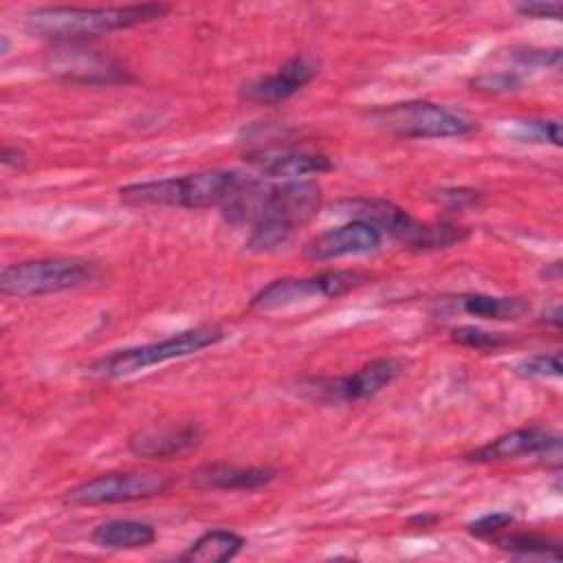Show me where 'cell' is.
I'll return each instance as SVG.
<instances>
[{
    "label": "cell",
    "instance_id": "ba28073f",
    "mask_svg": "<svg viewBox=\"0 0 563 563\" xmlns=\"http://www.w3.org/2000/svg\"><path fill=\"white\" fill-rule=\"evenodd\" d=\"M369 282V275L361 271H323L312 277H286L266 284L251 299L253 310H277L308 299L341 297Z\"/></svg>",
    "mask_w": 563,
    "mask_h": 563
},
{
    "label": "cell",
    "instance_id": "e0dca14e",
    "mask_svg": "<svg viewBox=\"0 0 563 563\" xmlns=\"http://www.w3.org/2000/svg\"><path fill=\"white\" fill-rule=\"evenodd\" d=\"M262 176L279 178V180H303L306 176L325 174L334 165L325 154L314 152H297V150H282V152H257L249 154L246 158Z\"/></svg>",
    "mask_w": 563,
    "mask_h": 563
},
{
    "label": "cell",
    "instance_id": "d6a6232c",
    "mask_svg": "<svg viewBox=\"0 0 563 563\" xmlns=\"http://www.w3.org/2000/svg\"><path fill=\"white\" fill-rule=\"evenodd\" d=\"M543 317H545V321H550L554 328L561 325V308H559V306H554V308H552L550 312H545Z\"/></svg>",
    "mask_w": 563,
    "mask_h": 563
},
{
    "label": "cell",
    "instance_id": "d4e9b609",
    "mask_svg": "<svg viewBox=\"0 0 563 563\" xmlns=\"http://www.w3.org/2000/svg\"><path fill=\"white\" fill-rule=\"evenodd\" d=\"M517 136L532 143H552L561 145V123L556 119H530L517 125Z\"/></svg>",
    "mask_w": 563,
    "mask_h": 563
},
{
    "label": "cell",
    "instance_id": "9c48e42d",
    "mask_svg": "<svg viewBox=\"0 0 563 563\" xmlns=\"http://www.w3.org/2000/svg\"><path fill=\"white\" fill-rule=\"evenodd\" d=\"M172 477L161 473H101L64 495L66 506H103L128 504L165 495L172 488Z\"/></svg>",
    "mask_w": 563,
    "mask_h": 563
},
{
    "label": "cell",
    "instance_id": "603a6c76",
    "mask_svg": "<svg viewBox=\"0 0 563 563\" xmlns=\"http://www.w3.org/2000/svg\"><path fill=\"white\" fill-rule=\"evenodd\" d=\"M295 229L284 227V224H273V222H262L251 227V235L246 238V251L251 253H268L282 246Z\"/></svg>",
    "mask_w": 563,
    "mask_h": 563
},
{
    "label": "cell",
    "instance_id": "2e32d148",
    "mask_svg": "<svg viewBox=\"0 0 563 563\" xmlns=\"http://www.w3.org/2000/svg\"><path fill=\"white\" fill-rule=\"evenodd\" d=\"M279 471L273 466H238L227 462H213L191 473L194 486L202 490H255L273 479Z\"/></svg>",
    "mask_w": 563,
    "mask_h": 563
},
{
    "label": "cell",
    "instance_id": "4316f807",
    "mask_svg": "<svg viewBox=\"0 0 563 563\" xmlns=\"http://www.w3.org/2000/svg\"><path fill=\"white\" fill-rule=\"evenodd\" d=\"M515 523V515L506 512V510H497V512H488L479 519H475L473 523H468V532L475 537H493L497 532H501L504 528Z\"/></svg>",
    "mask_w": 563,
    "mask_h": 563
},
{
    "label": "cell",
    "instance_id": "3957f363",
    "mask_svg": "<svg viewBox=\"0 0 563 563\" xmlns=\"http://www.w3.org/2000/svg\"><path fill=\"white\" fill-rule=\"evenodd\" d=\"M244 180L246 176L233 169H202L185 176L125 185L119 189V196L128 205L207 209L222 207Z\"/></svg>",
    "mask_w": 563,
    "mask_h": 563
},
{
    "label": "cell",
    "instance_id": "4dcf8cb0",
    "mask_svg": "<svg viewBox=\"0 0 563 563\" xmlns=\"http://www.w3.org/2000/svg\"><path fill=\"white\" fill-rule=\"evenodd\" d=\"M2 163H4L7 167H24L26 154H24V150H20V147L4 145V147H2Z\"/></svg>",
    "mask_w": 563,
    "mask_h": 563
},
{
    "label": "cell",
    "instance_id": "7a4b0ae2",
    "mask_svg": "<svg viewBox=\"0 0 563 563\" xmlns=\"http://www.w3.org/2000/svg\"><path fill=\"white\" fill-rule=\"evenodd\" d=\"M321 207V187L312 180L262 183L246 178L242 187L222 205L231 224H284L299 227Z\"/></svg>",
    "mask_w": 563,
    "mask_h": 563
},
{
    "label": "cell",
    "instance_id": "9a60e30c",
    "mask_svg": "<svg viewBox=\"0 0 563 563\" xmlns=\"http://www.w3.org/2000/svg\"><path fill=\"white\" fill-rule=\"evenodd\" d=\"M552 451H559V438L554 433L545 431L543 427H523L495 438L466 457L473 462H497L523 455H548Z\"/></svg>",
    "mask_w": 563,
    "mask_h": 563
},
{
    "label": "cell",
    "instance_id": "ac0fdd59",
    "mask_svg": "<svg viewBox=\"0 0 563 563\" xmlns=\"http://www.w3.org/2000/svg\"><path fill=\"white\" fill-rule=\"evenodd\" d=\"M90 541L106 550H139L156 541V528L139 519H110L92 530Z\"/></svg>",
    "mask_w": 563,
    "mask_h": 563
},
{
    "label": "cell",
    "instance_id": "f1b7e54d",
    "mask_svg": "<svg viewBox=\"0 0 563 563\" xmlns=\"http://www.w3.org/2000/svg\"><path fill=\"white\" fill-rule=\"evenodd\" d=\"M517 11L523 18H561L559 2H521L517 4Z\"/></svg>",
    "mask_w": 563,
    "mask_h": 563
},
{
    "label": "cell",
    "instance_id": "7402d4cb",
    "mask_svg": "<svg viewBox=\"0 0 563 563\" xmlns=\"http://www.w3.org/2000/svg\"><path fill=\"white\" fill-rule=\"evenodd\" d=\"M451 339L460 345L482 350V352H495L506 345H512V336L504 332H488L477 325H457L451 330Z\"/></svg>",
    "mask_w": 563,
    "mask_h": 563
},
{
    "label": "cell",
    "instance_id": "5b68a950",
    "mask_svg": "<svg viewBox=\"0 0 563 563\" xmlns=\"http://www.w3.org/2000/svg\"><path fill=\"white\" fill-rule=\"evenodd\" d=\"M224 339V330L218 325H198L183 330L163 341L114 350L108 356L97 358L88 365V374L97 378H123L145 367L161 365L165 361L191 356L205 347H211Z\"/></svg>",
    "mask_w": 563,
    "mask_h": 563
},
{
    "label": "cell",
    "instance_id": "6da1fadb",
    "mask_svg": "<svg viewBox=\"0 0 563 563\" xmlns=\"http://www.w3.org/2000/svg\"><path fill=\"white\" fill-rule=\"evenodd\" d=\"M167 13L169 7L158 2L125 7H40L24 15V29L29 35L53 44H81L90 37L161 20Z\"/></svg>",
    "mask_w": 563,
    "mask_h": 563
},
{
    "label": "cell",
    "instance_id": "4fadbf2b",
    "mask_svg": "<svg viewBox=\"0 0 563 563\" xmlns=\"http://www.w3.org/2000/svg\"><path fill=\"white\" fill-rule=\"evenodd\" d=\"M200 440L202 427L194 420L174 424H147L130 435L128 449L139 457L172 460L196 449Z\"/></svg>",
    "mask_w": 563,
    "mask_h": 563
},
{
    "label": "cell",
    "instance_id": "f546056e",
    "mask_svg": "<svg viewBox=\"0 0 563 563\" xmlns=\"http://www.w3.org/2000/svg\"><path fill=\"white\" fill-rule=\"evenodd\" d=\"M442 200H446L451 207H464L466 202H475L477 200V191L473 189H446L440 194Z\"/></svg>",
    "mask_w": 563,
    "mask_h": 563
},
{
    "label": "cell",
    "instance_id": "ffe728a7",
    "mask_svg": "<svg viewBox=\"0 0 563 563\" xmlns=\"http://www.w3.org/2000/svg\"><path fill=\"white\" fill-rule=\"evenodd\" d=\"M457 301L466 314L482 319H517L528 310V303L519 297L462 295Z\"/></svg>",
    "mask_w": 563,
    "mask_h": 563
},
{
    "label": "cell",
    "instance_id": "30bf717a",
    "mask_svg": "<svg viewBox=\"0 0 563 563\" xmlns=\"http://www.w3.org/2000/svg\"><path fill=\"white\" fill-rule=\"evenodd\" d=\"M405 372V361L385 356L365 363L350 376L343 378H314L306 387L312 400L334 405V402H354L372 398L385 387H389Z\"/></svg>",
    "mask_w": 563,
    "mask_h": 563
},
{
    "label": "cell",
    "instance_id": "8fae6325",
    "mask_svg": "<svg viewBox=\"0 0 563 563\" xmlns=\"http://www.w3.org/2000/svg\"><path fill=\"white\" fill-rule=\"evenodd\" d=\"M51 75L73 84H117L128 81L130 70L112 55L84 48L81 44H55L44 59Z\"/></svg>",
    "mask_w": 563,
    "mask_h": 563
},
{
    "label": "cell",
    "instance_id": "484cf974",
    "mask_svg": "<svg viewBox=\"0 0 563 563\" xmlns=\"http://www.w3.org/2000/svg\"><path fill=\"white\" fill-rule=\"evenodd\" d=\"M473 90L488 92V95H504L521 88V77L510 70H499V73H482L471 79Z\"/></svg>",
    "mask_w": 563,
    "mask_h": 563
},
{
    "label": "cell",
    "instance_id": "7c38bea8",
    "mask_svg": "<svg viewBox=\"0 0 563 563\" xmlns=\"http://www.w3.org/2000/svg\"><path fill=\"white\" fill-rule=\"evenodd\" d=\"M319 73V62L312 55L290 57L277 73L246 81L240 88V97L251 103H279L297 95Z\"/></svg>",
    "mask_w": 563,
    "mask_h": 563
},
{
    "label": "cell",
    "instance_id": "52a82bcc",
    "mask_svg": "<svg viewBox=\"0 0 563 563\" xmlns=\"http://www.w3.org/2000/svg\"><path fill=\"white\" fill-rule=\"evenodd\" d=\"M372 125L400 139H449L475 130V121L446 106L413 99L367 110Z\"/></svg>",
    "mask_w": 563,
    "mask_h": 563
},
{
    "label": "cell",
    "instance_id": "cb8c5ba5",
    "mask_svg": "<svg viewBox=\"0 0 563 563\" xmlns=\"http://www.w3.org/2000/svg\"><path fill=\"white\" fill-rule=\"evenodd\" d=\"M563 372L561 367V354H537L530 358H523L521 363L515 365V374L523 378H559Z\"/></svg>",
    "mask_w": 563,
    "mask_h": 563
},
{
    "label": "cell",
    "instance_id": "8992f818",
    "mask_svg": "<svg viewBox=\"0 0 563 563\" xmlns=\"http://www.w3.org/2000/svg\"><path fill=\"white\" fill-rule=\"evenodd\" d=\"M99 275L97 266L79 257H40L7 264L0 271V290L7 297H44L81 288Z\"/></svg>",
    "mask_w": 563,
    "mask_h": 563
},
{
    "label": "cell",
    "instance_id": "277c9868",
    "mask_svg": "<svg viewBox=\"0 0 563 563\" xmlns=\"http://www.w3.org/2000/svg\"><path fill=\"white\" fill-rule=\"evenodd\" d=\"M336 213L350 220H363L380 233H389L398 242L418 251H435L460 244L468 238V229L453 222H422L409 216L402 207L383 198H352L341 200Z\"/></svg>",
    "mask_w": 563,
    "mask_h": 563
},
{
    "label": "cell",
    "instance_id": "83f0119b",
    "mask_svg": "<svg viewBox=\"0 0 563 563\" xmlns=\"http://www.w3.org/2000/svg\"><path fill=\"white\" fill-rule=\"evenodd\" d=\"M512 57L528 66H556L561 62V48H519Z\"/></svg>",
    "mask_w": 563,
    "mask_h": 563
},
{
    "label": "cell",
    "instance_id": "836d02e7",
    "mask_svg": "<svg viewBox=\"0 0 563 563\" xmlns=\"http://www.w3.org/2000/svg\"><path fill=\"white\" fill-rule=\"evenodd\" d=\"M0 40H2V51H0V53H2V55H4V53H7V51H9V40H7V35H2V37H0Z\"/></svg>",
    "mask_w": 563,
    "mask_h": 563
},
{
    "label": "cell",
    "instance_id": "5bb4252c",
    "mask_svg": "<svg viewBox=\"0 0 563 563\" xmlns=\"http://www.w3.org/2000/svg\"><path fill=\"white\" fill-rule=\"evenodd\" d=\"M383 233L363 222V220H350L341 227L328 229L312 240L306 242L303 255L314 262H325V260H336L345 255H365L372 253L380 246Z\"/></svg>",
    "mask_w": 563,
    "mask_h": 563
},
{
    "label": "cell",
    "instance_id": "44dd1931",
    "mask_svg": "<svg viewBox=\"0 0 563 563\" xmlns=\"http://www.w3.org/2000/svg\"><path fill=\"white\" fill-rule=\"evenodd\" d=\"M497 548L517 556H543L561 561V543L552 537L537 532H517L497 537Z\"/></svg>",
    "mask_w": 563,
    "mask_h": 563
},
{
    "label": "cell",
    "instance_id": "d6986e66",
    "mask_svg": "<svg viewBox=\"0 0 563 563\" xmlns=\"http://www.w3.org/2000/svg\"><path fill=\"white\" fill-rule=\"evenodd\" d=\"M246 545L244 537L233 530H209L200 534L183 554L180 561L196 563H224L235 559Z\"/></svg>",
    "mask_w": 563,
    "mask_h": 563
},
{
    "label": "cell",
    "instance_id": "1f68e13d",
    "mask_svg": "<svg viewBox=\"0 0 563 563\" xmlns=\"http://www.w3.org/2000/svg\"><path fill=\"white\" fill-rule=\"evenodd\" d=\"M438 519H440L438 515H416V517L409 519V523H418V526H422V528H431Z\"/></svg>",
    "mask_w": 563,
    "mask_h": 563
}]
</instances>
